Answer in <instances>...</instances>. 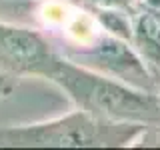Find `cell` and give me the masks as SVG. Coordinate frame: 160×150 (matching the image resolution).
I'll return each instance as SVG.
<instances>
[{"instance_id":"cell-5","label":"cell","mask_w":160,"mask_h":150,"mask_svg":"<svg viewBox=\"0 0 160 150\" xmlns=\"http://www.w3.org/2000/svg\"><path fill=\"white\" fill-rule=\"evenodd\" d=\"M130 44L160 78V0H142L134 10Z\"/></svg>"},{"instance_id":"cell-6","label":"cell","mask_w":160,"mask_h":150,"mask_svg":"<svg viewBox=\"0 0 160 150\" xmlns=\"http://www.w3.org/2000/svg\"><path fill=\"white\" fill-rule=\"evenodd\" d=\"M42 0H0V20L36 26V10Z\"/></svg>"},{"instance_id":"cell-9","label":"cell","mask_w":160,"mask_h":150,"mask_svg":"<svg viewBox=\"0 0 160 150\" xmlns=\"http://www.w3.org/2000/svg\"><path fill=\"white\" fill-rule=\"evenodd\" d=\"M158 94H160V92H158Z\"/></svg>"},{"instance_id":"cell-1","label":"cell","mask_w":160,"mask_h":150,"mask_svg":"<svg viewBox=\"0 0 160 150\" xmlns=\"http://www.w3.org/2000/svg\"><path fill=\"white\" fill-rule=\"evenodd\" d=\"M146 126L106 120L74 106L56 118L0 128V148H126Z\"/></svg>"},{"instance_id":"cell-8","label":"cell","mask_w":160,"mask_h":150,"mask_svg":"<svg viewBox=\"0 0 160 150\" xmlns=\"http://www.w3.org/2000/svg\"><path fill=\"white\" fill-rule=\"evenodd\" d=\"M16 86V80L8 78V76H2L0 74V96H8L12 92V88Z\"/></svg>"},{"instance_id":"cell-2","label":"cell","mask_w":160,"mask_h":150,"mask_svg":"<svg viewBox=\"0 0 160 150\" xmlns=\"http://www.w3.org/2000/svg\"><path fill=\"white\" fill-rule=\"evenodd\" d=\"M80 110L94 116L132 124L160 122V94L102 76L64 58L48 80Z\"/></svg>"},{"instance_id":"cell-4","label":"cell","mask_w":160,"mask_h":150,"mask_svg":"<svg viewBox=\"0 0 160 150\" xmlns=\"http://www.w3.org/2000/svg\"><path fill=\"white\" fill-rule=\"evenodd\" d=\"M64 56L54 40L38 26L0 20V74L12 80H50Z\"/></svg>"},{"instance_id":"cell-7","label":"cell","mask_w":160,"mask_h":150,"mask_svg":"<svg viewBox=\"0 0 160 150\" xmlns=\"http://www.w3.org/2000/svg\"><path fill=\"white\" fill-rule=\"evenodd\" d=\"M72 2L90 10H122V12L134 14V10L142 0H72Z\"/></svg>"},{"instance_id":"cell-3","label":"cell","mask_w":160,"mask_h":150,"mask_svg":"<svg viewBox=\"0 0 160 150\" xmlns=\"http://www.w3.org/2000/svg\"><path fill=\"white\" fill-rule=\"evenodd\" d=\"M62 56L82 68L120 80L134 88L156 94L160 92V78L148 68V64L140 58V54L126 38H118L100 30L92 40L64 52Z\"/></svg>"}]
</instances>
